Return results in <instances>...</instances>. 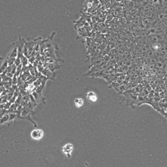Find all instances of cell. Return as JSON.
Listing matches in <instances>:
<instances>
[{
	"label": "cell",
	"instance_id": "cell-1",
	"mask_svg": "<svg viewBox=\"0 0 167 167\" xmlns=\"http://www.w3.org/2000/svg\"><path fill=\"white\" fill-rule=\"evenodd\" d=\"M16 114H17V118H16V120H28L29 122H30L32 124H33L34 127H37V124L36 123V122H35L33 120H32V110H30L29 108L27 107H24L23 110L22 112H18V111H16Z\"/></svg>",
	"mask_w": 167,
	"mask_h": 167
},
{
	"label": "cell",
	"instance_id": "cell-2",
	"mask_svg": "<svg viewBox=\"0 0 167 167\" xmlns=\"http://www.w3.org/2000/svg\"><path fill=\"white\" fill-rule=\"evenodd\" d=\"M122 94L125 96V99L126 106H131L133 108H134V105H135L138 99V96L136 93L131 92L129 90L124 91Z\"/></svg>",
	"mask_w": 167,
	"mask_h": 167
},
{
	"label": "cell",
	"instance_id": "cell-3",
	"mask_svg": "<svg viewBox=\"0 0 167 167\" xmlns=\"http://www.w3.org/2000/svg\"><path fill=\"white\" fill-rule=\"evenodd\" d=\"M39 39V37L32 40L30 41H26L24 48V55L25 56H26L28 58H30L32 56V53L35 49V46Z\"/></svg>",
	"mask_w": 167,
	"mask_h": 167
},
{
	"label": "cell",
	"instance_id": "cell-4",
	"mask_svg": "<svg viewBox=\"0 0 167 167\" xmlns=\"http://www.w3.org/2000/svg\"><path fill=\"white\" fill-rule=\"evenodd\" d=\"M74 149V146L71 143H67L63 145L61 148V151L63 152L66 157L68 158H71V154Z\"/></svg>",
	"mask_w": 167,
	"mask_h": 167
},
{
	"label": "cell",
	"instance_id": "cell-5",
	"mask_svg": "<svg viewBox=\"0 0 167 167\" xmlns=\"http://www.w3.org/2000/svg\"><path fill=\"white\" fill-rule=\"evenodd\" d=\"M31 137L35 140H40L42 139L44 136V132L42 129H35L33 130L31 132Z\"/></svg>",
	"mask_w": 167,
	"mask_h": 167
},
{
	"label": "cell",
	"instance_id": "cell-6",
	"mask_svg": "<svg viewBox=\"0 0 167 167\" xmlns=\"http://www.w3.org/2000/svg\"><path fill=\"white\" fill-rule=\"evenodd\" d=\"M44 67L47 68L49 70H50L52 72H55L56 69H60L61 66L59 65V63H57V61H54L52 63H43Z\"/></svg>",
	"mask_w": 167,
	"mask_h": 167
},
{
	"label": "cell",
	"instance_id": "cell-7",
	"mask_svg": "<svg viewBox=\"0 0 167 167\" xmlns=\"http://www.w3.org/2000/svg\"><path fill=\"white\" fill-rule=\"evenodd\" d=\"M41 73L43 75H45V77H46L49 80H55L56 76V72H52L50 70H49L47 68L45 67Z\"/></svg>",
	"mask_w": 167,
	"mask_h": 167
},
{
	"label": "cell",
	"instance_id": "cell-8",
	"mask_svg": "<svg viewBox=\"0 0 167 167\" xmlns=\"http://www.w3.org/2000/svg\"><path fill=\"white\" fill-rule=\"evenodd\" d=\"M1 73H3L9 67L8 63V57H1Z\"/></svg>",
	"mask_w": 167,
	"mask_h": 167
},
{
	"label": "cell",
	"instance_id": "cell-9",
	"mask_svg": "<svg viewBox=\"0 0 167 167\" xmlns=\"http://www.w3.org/2000/svg\"><path fill=\"white\" fill-rule=\"evenodd\" d=\"M86 98L89 100H91V102H95L97 100V95L95 92H93L92 91H90L87 93Z\"/></svg>",
	"mask_w": 167,
	"mask_h": 167
},
{
	"label": "cell",
	"instance_id": "cell-10",
	"mask_svg": "<svg viewBox=\"0 0 167 167\" xmlns=\"http://www.w3.org/2000/svg\"><path fill=\"white\" fill-rule=\"evenodd\" d=\"M16 118H17V114H16V112H10L9 113V122L7 123V126H9L10 125L13 123V122L16 120Z\"/></svg>",
	"mask_w": 167,
	"mask_h": 167
},
{
	"label": "cell",
	"instance_id": "cell-11",
	"mask_svg": "<svg viewBox=\"0 0 167 167\" xmlns=\"http://www.w3.org/2000/svg\"><path fill=\"white\" fill-rule=\"evenodd\" d=\"M9 120V113H7V114H4L3 116L1 117V120H0L1 123H1V125L7 124Z\"/></svg>",
	"mask_w": 167,
	"mask_h": 167
},
{
	"label": "cell",
	"instance_id": "cell-12",
	"mask_svg": "<svg viewBox=\"0 0 167 167\" xmlns=\"http://www.w3.org/2000/svg\"><path fill=\"white\" fill-rule=\"evenodd\" d=\"M75 104L76 107L78 108H81L82 106H83L84 104V99L82 98H77L75 99Z\"/></svg>",
	"mask_w": 167,
	"mask_h": 167
},
{
	"label": "cell",
	"instance_id": "cell-13",
	"mask_svg": "<svg viewBox=\"0 0 167 167\" xmlns=\"http://www.w3.org/2000/svg\"><path fill=\"white\" fill-rule=\"evenodd\" d=\"M162 48V45H161L159 42L158 43H153L151 45V48L155 50V51H159Z\"/></svg>",
	"mask_w": 167,
	"mask_h": 167
},
{
	"label": "cell",
	"instance_id": "cell-14",
	"mask_svg": "<svg viewBox=\"0 0 167 167\" xmlns=\"http://www.w3.org/2000/svg\"><path fill=\"white\" fill-rule=\"evenodd\" d=\"M33 86L36 88V89L37 88H39V87L41 86V85L42 84L41 82V80H40L39 79V78H37L33 82Z\"/></svg>",
	"mask_w": 167,
	"mask_h": 167
},
{
	"label": "cell",
	"instance_id": "cell-15",
	"mask_svg": "<svg viewBox=\"0 0 167 167\" xmlns=\"http://www.w3.org/2000/svg\"><path fill=\"white\" fill-rule=\"evenodd\" d=\"M16 58V57H8L9 66H11V65H14V63H15Z\"/></svg>",
	"mask_w": 167,
	"mask_h": 167
},
{
	"label": "cell",
	"instance_id": "cell-16",
	"mask_svg": "<svg viewBox=\"0 0 167 167\" xmlns=\"http://www.w3.org/2000/svg\"><path fill=\"white\" fill-rule=\"evenodd\" d=\"M18 77L16 76V75H14L13 78H12V85L17 86V85H18Z\"/></svg>",
	"mask_w": 167,
	"mask_h": 167
},
{
	"label": "cell",
	"instance_id": "cell-17",
	"mask_svg": "<svg viewBox=\"0 0 167 167\" xmlns=\"http://www.w3.org/2000/svg\"><path fill=\"white\" fill-rule=\"evenodd\" d=\"M22 63V61H21V58L20 57H16V60H15V63H14V64L16 65V66H18V65H20V64Z\"/></svg>",
	"mask_w": 167,
	"mask_h": 167
}]
</instances>
